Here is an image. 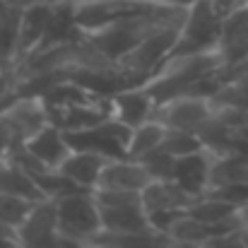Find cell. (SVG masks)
<instances>
[{
  "label": "cell",
  "mask_w": 248,
  "mask_h": 248,
  "mask_svg": "<svg viewBox=\"0 0 248 248\" xmlns=\"http://www.w3.org/2000/svg\"><path fill=\"white\" fill-rule=\"evenodd\" d=\"M188 7H178V5H166L157 12L150 15H138V17H123L116 22H108L99 29L84 31L87 41L108 61V63H118L125 53H130L150 31H155L157 27H162L166 22L173 19H183Z\"/></svg>",
  "instance_id": "obj_1"
},
{
  "label": "cell",
  "mask_w": 248,
  "mask_h": 248,
  "mask_svg": "<svg viewBox=\"0 0 248 248\" xmlns=\"http://www.w3.org/2000/svg\"><path fill=\"white\" fill-rule=\"evenodd\" d=\"M219 70H222V58H219L217 51L176 56V58H166L150 75L145 87L155 96V101L162 104V101L173 99V96H186L193 89V84L217 75Z\"/></svg>",
  "instance_id": "obj_2"
},
{
  "label": "cell",
  "mask_w": 248,
  "mask_h": 248,
  "mask_svg": "<svg viewBox=\"0 0 248 248\" xmlns=\"http://www.w3.org/2000/svg\"><path fill=\"white\" fill-rule=\"evenodd\" d=\"M183 19H173V22H166L162 27H157L130 53H125L118 61V68L133 80V84H145L150 80V75L166 61V56L171 53V48L178 39Z\"/></svg>",
  "instance_id": "obj_3"
},
{
  "label": "cell",
  "mask_w": 248,
  "mask_h": 248,
  "mask_svg": "<svg viewBox=\"0 0 248 248\" xmlns=\"http://www.w3.org/2000/svg\"><path fill=\"white\" fill-rule=\"evenodd\" d=\"M222 19L224 17L215 10L212 0H195L186 10V19L181 24L178 39L166 58L215 51L217 39H219V29H222Z\"/></svg>",
  "instance_id": "obj_4"
},
{
  "label": "cell",
  "mask_w": 248,
  "mask_h": 248,
  "mask_svg": "<svg viewBox=\"0 0 248 248\" xmlns=\"http://www.w3.org/2000/svg\"><path fill=\"white\" fill-rule=\"evenodd\" d=\"M215 51L222 58V70L217 73L222 84L248 70V5H239L222 19Z\"/></svg>",
  "instance_id": "obj_5"
},
{
  "label": "cell",
  "mask_w": 248,
  "mask_h": 248,
  "mask_svg": "<svg viewBox=\"0 0 248 248\" xmlns=\"http://www.w3.org/2000/svg\"><path fill=\"white\" fill-rule=\"evenodd\" d=\"M58 232L80 241H92L101 232V215L94 200V190H78L56 198Z\"/></svg>",
  "instance_id": "obj_6"
},
{
  "label": "cell",
  "mask_w": 248,
  "mask_h": 248,
  "mask_svg": "<svg viewBox=\"0 0 248 248\" xmlns=\"http://www.w3.org/2000/svg\"><path fill=\"white\" fill-rule=\"evenodd\" d=\"M51 123L46 101L41 96H17L0 111V133L17 150L34 133Z\"/></svg>",
  "instance_id": "obj_7"
},
{
  "label": "cell",
  "mask_w": 248,
  "mask_h": 248,
  "mask_svg": "<svg viewBox=\"0 0 248 248\" xmlns=\"http://www.w3.org/2000/svg\"><path fill=\"white\" fill-rule=\"evenodd\" d=\"M212 113L215 106L205 96H173L157 104L152 118L159 121L164 128H178L198 135V130L212 118Z\"/></svg>",
  "instance_id": "obj_8"
},
{
  "label": "cell",
  "mask_w": 248,
  "mask_h": 248,
  "mask_svg": "<svg viewBox=\"0 0 248 248\" xmlns=\"http://www.w3.org/2000/svg\"><path fill=\"white\" fill-rule=\"evenodd\" d=\"M15 232H17V241L22 248H46L58 234L56 200L53 198L36 200L31 212L24 217V222Z\"/></svg>",
  "instance_id": "obj_9"
},
{
  "label": "cell",
  "mask_w": 248,
  "mask_h": 248,
  "mask_svg": "<svg viewBox=\"0 0 248 248\" xmlns=\"http://www.w3.org/2000/svg\"><path fill=\"white\" fill-rule=\"evenodd\" d=\"M108 108H111L113 121H118L128 128H138L140 123H145L155 116L157 101L147 92L145 84H135V87H125V89L111 94L108 96Z\"/></svg>",
  "instance_id": "obj_10"
},
{
  "label": "cell",
  "mask_w": 248,
  "mask_h": 248,
  "mask_svg": "<svg viewBox=\"0 0 248 248\" xmlns=\"http://www.w3.org/2000/svg\"><path fill=\"white\" fill-rule=\"evenodd\" d=\"M53 2L51 0H39L34 5L22 7L19 12V34H17V58H15V68L27 61L41 44L44 34H46V24L51 17ZM12 68V70H15Z\"/></svg>",
  "instance_id": "obj_11"
},
{
  "label": "cell",
  "mask_w": 248,
  "mask_h": 248,
  "mask_svg": "<svg viewBox=\"0 0 248 248\" xmlns=\"http://www.w3.org/2000/svg\"><path fill=\"white\" fill-rule=\"evenodd\" d=\"M152 181V176L147 173V169L140 164L138 159L130 157H121V159H108L96 181V188H106V190H135L142 193V188ZM94 188V190H96Z\"/></svg>",
  "instance_id": "obj_12"
},
{
  "label": "cell",
  "mask_w": 248,
  "mask_h": 248,
  "mask_svg": "<svg viewBox=\"0 0 248 248\" xmlns=\"http://www.w3.org/2000/svg\"><path fill=\"white\" fill-rule=\"evenodd\" d=\"M210 164L212 155L207 150H198L183 157H176L173 164V181L193 198H200L210 188Z\"/></svg>",
  "instance_id": "obj_13"
},
{
  "label": "cell",
  "mask_w": 248,
  "mask_h": 248,
  "mask_svg": "<svg viewBox=\"0 0 248 248\" xmlns=\"http://www.w3.org/2000/svg\"><path fill=\"white\" fill-rule=\"evenodd\" d=\"M22 147L34 159H39L46 169H58L63 164V159L70 155V145L65 140V133L58 125H53V123H48L39 133H34Z\"/></svg>",
  "instance_id": "obj_14"
},
{
  "label": "cell",
  "mask_w": 248,
  "mask_h": 248,
  "mask_svg": "<svg viewBox=\"0 0 248 248\" xmlns=\"http://www.w3.org/2000/svg\"><path fill=\"white\" fill-rule=\"evenodd\" d=\"M142 207L145 212H159V210H188L193 205V195H188L173 178L171 181H150L142 193Z\"/></svg>",
  "instance_id": "obj_15"
},
{
  "label": "cell",
  "mask_w": 248,
  "mask_h": 248,
  "mask_svg": "<svg viewBox=\"0 0 248 248\" xmlns=\"http://www.w3.org/2000/svg\"><path fill=\"white\" fill-rule=\"evenodd\" d=\"M108 159L96 155V152H87V150H70V155L63 159V164L58 166L61 173H65L70 181H75L78 186H82L87 190L96 188L99 173Z\"/></svg>",
  "instance_id": "obj_16"
},
{
  "label": "cell",
  "mask_w": 248,
  "mask_h": 248,
  "mask_svg": "<svg viewBox=\"0 0 248 248\" xmlns=\"http://www.w3.org/2000/svg\"><path fill=\"white\" fill-rule=\"evenodd\" d=\"M101 215V229L106 232H116V234H133V232H145L152 229L147 212L140 202H130V205H121V207H99Z\"/></svg>",
  "instance_id": "obj_17"
},
{
  "label": "cell",
  "mask_w": 248,
  "mask_h": 248,
  "mask_svg": "<svg viewBox=\"0 0 248 248\" xmlns=\"http://www.w3.org/2000/svg\"><path fill=\"white\" fill-rule=\"evenodd\" d=\"M92 241L104 248H169L173 244L169 234L157 229H145V232H133V234H116V232L101 229Z\"/></svg>",
  "instance_id": "obj_18"
},
{
  "label": "cell",
  "mask_w": 248,
  "mask_h": 248,
  "mask_svg": "<svg viewBox=\"0 0 248 248\" xmlns=\"http://www.w3.org/2000/svg\"><path fill=\"white\" fill-rule=\"evenodd\" d=\"M248 183V152H224L212 155L210 164V188ZM207 188V190H210Z\"/></svg>",
  "instance_id": "obj_19"
},
{
  "label": "cell",
  "mask_w": 248,
  "mask_h": 248,
  "mask_svg": "<svg viewBox=\"0 0 248 248\" xmlns=\"http://www.w3.org/2000/svg\"><path fill=\"white\" fill-rule=\"evenodd\" d=\"M0 193L10 195H22L29 200H44V193L34 183V178L12 159L0 162Z\"/></svg>",
  "instance_id": "obj_20"
},
{
  "label": "cell",
  "mask_w": 248,
  "mask_h": 248,
  "mask_svg": "<svg viewBox=\"0 0 248 248\" xmlns=\"http://www.w3.org/2000/svg\"><path fill=\"white\" fill-rule=\"evenodd\" d=\"M19 12L17 7H7L0 12V70L12 73L17 58V34H19Z\"/></svg>",
  "instance_id": "obj_21"
},
{
  "label": "cell",
  "mask_w": 248,
  "mask_h": 248,
  "mask_svg": "<svg viewBox=\"0 0 248 248\" xmlns=\"http://www.w3.org/2000/svg\"><path fill=\"white\" fill-rule=\"evenodd\" d=\"M164 133H166V128L159 121H155V118L140 123L138 128L130 130V140H128V147H125L128 157H130V159H140L142 155L152 152L155 147L162 145Z\"/></svg>",
  "instance_id": "obj_22"
},
{
  "label": "cell",
  "mask_w": 248,
  "mask_h": 248,
  "mask_svg": "<svg viewBox=\"0 0 248 248\" xmlns=\"http://www.w3.org/2000/svg\"><path fill=\"white\" fill-rule=\"evenodd\" d=\"M186 212L193 215L195 219L205 222V224H222V222L236 217V215H239V207H236V205H229V202H224V200H219V198L205 193V195L195 198L193 205H190Z\"/></svg>",
  "instance_id": "obj_23"
},
{
  "label": "cell",
  "mask_w": 248,
  "mask_h": 248,
  "mask_svg": "<svg viewBox=\"0 0 248 248\" xmlns=\"http://www.w3.org/2000/svg\"><path fill=\"white\" fill-rule=\"evenodd\" d=\"M210 101L215 108H232V111L248 113V70L227 80Z\"/></svg>",
  "instance_id": "obj_24"
},
{
  "label": "cell",
  "mask_w": 248,
  "mask_h": 248,
  "mask_svg": "<svg viewBox=\"0 0 248 248\" xmlns=\"http://www.w3.org/2000/svg\"><path fill=\"white\" fill-rule=\"evenodd\" d=\"M36 200L22 198V195H10V193H0V222H5L7 227L17 229L24 217L31 212Z\"/></svg>",
  "instance_id": "obj_25"
},
{
  "label": "cell",
  "mask_w": 248,
  "mask_h": 248,
  "mask_svg": "<svg viewBox=\"0 0 248 248\" xmlns=\"http://www.w3.org/2000/svg\"><path fill=\"white\" fill-rule=\"evenodd\" d=\"M162 150H166L169 155L173 157H183V155H190V152H198V150H205L200 138L195 133H188V130H178V128H166L164 140L159 145Z\"/></svg>",
  "instance_id": "obj_26"
},
{
  "label": "cell",
  "mask_w": 248,
  "mask_h": 248,
  "mask_svg": "<svg viewBox=\"0 0 248 248\" xmlns=\"http://www.w3.org/2000/svg\"><path fill=\"white\" fill-rule=\"evenodd\" d=\"M138 162L147 169V173L152 176V181H171V178H173V164H176V157L169 155V152L162 150V147H155L152 152L142 155Z\"/></svg>",
  "instance_id": "obj_27"
},
{
  "label": "cell",
  "mask_w": 248,
  "mask_h": 248,
  "mask_svg": "<svg viewBox=\"0 0 248 248\" xmlns=\"http://www.w3.org/2000/svg\"><path fill=\"white\" fill-rule=\"evenodd\" d=\"M207 195H215L229 205H236L239 210L248 205V183H232V186H217V188H210Z\"/></svg>",
  "instance_id": "obj_28"
},
{
  "label": "cell",
  "mask_w": 248,
  "mask_h": 248,
  "mask_svg": "<svg viewBox=\"0 0 248 248\" xmlns=\"http://www.w3.org/2000/svg\"><path fill=\"white\" fill-rule=\"evenodd\" d=\"M183 212H186V210H159V212H150L147 219H150V227H152V229L169 234V229L173 227V222H176Z\"/></svg>",
  "instance_id": "obj_29"
},
{
  "label": "cell",
  "mask_w": 248,
  "mask_h": 248,
  "mask_svg": "<svg viewBox=\"0 0 248 248\" xmlns=\"http://www.w3.org/2000/svg\"><path fill=\"white\" fill-rule=\"evenodd\" d=\"M205 248H246L244 246V236H241V229L239 232H232V234H222V236H215L210 239Z\"/></svg>",
  "instance_id": "obj_30"
},
{
  "label": "cell",
  "mask_w": 248,
  "mask_h": 248,
  "mask_svg": "<svg viewBox=\"0 0 248 248\" xmlns=\"http://www.w3.org/2000/svg\"><path fill=\"white\" fill-rule=\"evenodd\" d=\"M0 248H19L17 232L12 227H7L5 222H0Z\"/></svg>",
  "instance_id": "obj_31"
},
{
  "label": "cell",
  "mask_w": 248,
  "mask_h": 248,
  "mask_svg": "<svg viewBox=\"0 0 248 248\" xmlns=\"http://www.w3.org/2000/svg\"><path fill=\"white\" fill-rule=\"evenodd\" d=\"M87 241H80V239H73V236H68V234H56V239L48 244L46 248H84Z\"/></svg>",
  "instance_id": "obj_32"
},
{
  "label": "cell",
  "mask_w": 248,
  "mask_h": 248,
  "mask_svg": "<svg viewBox=\"0 0 248 248\" xmlns=\"http://www.w3.org/2000/svg\"><path fill=\"white\" fill-rule=\"evenodd\" d=\"M10 7H17V10H22V7H27V5H34V2H39V0H5Z\"/></svg>",
  "instance_id": "obj_33"
},
{
  "label": "cell",
  "mask_w": 248,
  "mask_h": 248,
  "mask_svg": "<svg viewBox=\"0 0 248 248\" xmlns=\"http://www.w3.org/2000/svg\"><path fill=\"white\" fill-rule=\"evenodd\" d=\"M169 248H205V244H188V241H173Z\"/></svg>",
  "instance_id": "obj_34"
},
{
  "label": "cell",
  "mask_w": 248,
  "mask_h": 248,
  "mask_svg": "<svg viewBox=\"0 0 248 248\" xmlns=\"http://www.w3.org/2000/svg\"><path fill=\"white\" fill-rule=\"evenodd\" d=\"M241 236H244V246L248 248V229H246V227L241 229Z\"/></svg>",
  "instance_id": "obj_35"
},
{
  "label": "cell",
  "mask_w": 248,
  "mask_h": 248,
  "mask_svg": "<svg viewBox=\"0 0 248 248\" xmlns=\"http://www.w3.org/2000/svg\"><path fill=\"white\" fill-rule=\"evenodd\" d=\"M84 248H104V246H99V244H94V241H87V244H84Z\"/></svg>",
  "instance_id": "obj_36"
},
{
  "label": "cell",
  "mask_w": 248,
  "mask_h": 248,
  "mask_svg": "<svg viewBox=\"0 0 248 248\" xmlns=\"http://www.w3.org/2000/svg\"><path fill=\"white\" fill-rule=\"evenodd\" d=\"M7 7H10V5H7V2H5V0H0V12H5V10H7Z\"/></svg>",
  "instance_id": "obj_37"
},
{
  "label": "cell",
  "mask_w": 248,
  "mask_h": 248,
  "mask_svg": "<svg viewBox=\"0 0 248 248\" xmlns=\"http://www.w3.org/2000/svg\"><path fill=\"white\" fill-rule=\"evenodd\" d=\"M51 2H63V0H51ZM65 2H84V0H65Z\"/></svg>",
  "instance_id": "obj_38"
},
{
  "label": "cell",
  "mask_w": 248,
  "mask_h": 248,
  "mask_svg": "<svg viewBox=\"0 0 248 248\" xmlns=\"http://www.w3.org/2000/svg\"><path fill=\"white\" fill-rule=\"evenodd\" d=\"M19 248H22V246H19Z\"/></svg>",
  "instance_id": "obj_39"
}]
</instances>
